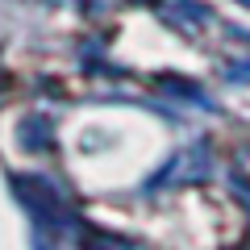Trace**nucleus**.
Listing matches in <instances>:
<instances>
[{
    "label": "nucleus",
    "instance_id": "nucleus-1",
    "mask_svg": "<svg viewBox=\"0 0 250 250\" xmlns=\"http://www.w3.org/2000/svg\"><path fill=\"white\" fill-rule=\"evenodd\" d=\"M167 21L179 25V29H200V25L213 21V13H208L205 4H196V0H175V4L167 9Z\"/></svg>",
    "mask_w": 250,
    "mask_h": 250
},
{
    "label": "nucleus",
    "instance_id": "nucleus-2",
    "mask_svg": "<svg viewBox=\"0 0 250 250\" xmlns=\"http://www.w3.org/2000/svg\"><path fill=\"white\" fill-rule=\"evenodd\" d=\"M21 138H25L29 150L50 146V121H46V117H25V121H21Z\"/></svg>",
    "mask_w": 250,
    "mask_h": 250
}]
</instances>
